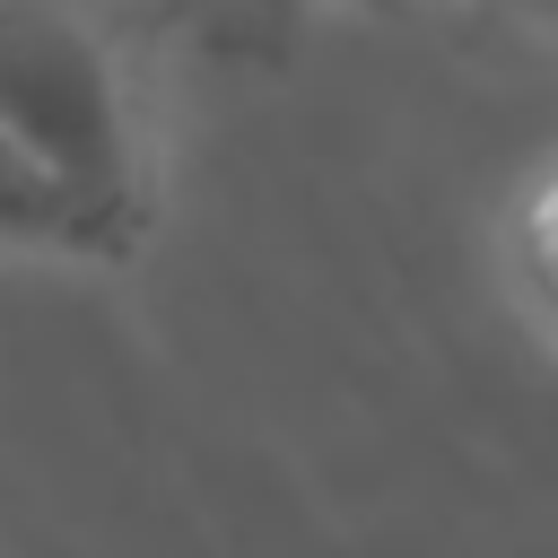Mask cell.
Instances as JSON below:
<instances>
[{"instance_id": "3957f363", "label": "cell", "mask_w": 558, "mask_h": 558, "mask_svg": "<svg viewBox=\"0 0 558 558\" xmlns=\"http://www.w3.org/2000/svg\"><path fill=\"white\" fill-rule=\"evenodd\" d=\"M514 270H523L532 305L558 323V166H541L532 192L514 201Z\"/></svg>"}, {"instance_id": "277c9868", "label": "cell", "mask_w": 558, "mask_h": 558, "mask_svg": "<svg viewBox=\"0 0 558 558\" xmlns=\"http://www.w3.org/2000/svg\"><path fill=\"white\" fill-rule=\"evenodd\" d=\"M323 9H340V0H227V44H253V52H270V44H288L305 17H323Z\"/></svg>"}, {"instance_id": "5b68a950", "label": "cell", "mask_w": 558, "mask_h": 558, "mask_svg": "<svg viewBox=\"0 0 558 558\" xmlns=\"http://www.w3.org/2000/svg\"><path fill=\"white\" fill-rule=\"evenodd\" d=\"M488 9H506V17H523V26H541V35H558V0H488Z\"/></svg>"}, {"instance_id": "7a4b0ae2", "label": "cell", "mask_w": 558, "mask_h": 558, "mask_svg": "<svg viewBox=\"0 0 558 558\" xmlns=\"http://www.w3.org/2000/svg\"><path fill=\"white\" fill-rule=\"evenodd\" d=\"M0 253H26V262H87V270L131 262V244H122L87 201H70L9 131H0Z\"/></svg>"}, {"instance_id": "6da1fadb", "label": "cell", "mask_w": 558, "mask_h": 558, "mask_svg": "<svg viewBox=\"0 0 558 558\" xmlns=\"http://www.w3.org/2000/svg\"><path fill=\"white\" fill-rule=\"evenodd\" d=\"M0 131L131 253L148 244L157 140L122 0H0Z\"/></svg>"}]
</instances>
